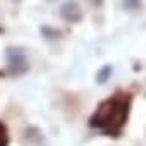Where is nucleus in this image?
Instances as JSON below:
<instances>
[{"mask_svg": "<svg viewBox=\"0 0 146 146\" xmlns=\"http://www.w3.org/2000/svg\"><path fill=\"white\" fill-rule=\"evenodd\" d=\"M127 112H129V96L117 95L100 105L96 113L91 117V125L98 127L108 136L117 134L125 124Z\"/></svg>", "mask_w": 146, "mask_h": 146, "instance_id": "obj_1", "label": "nucleus"}, {"mask_svg": "<svg viewBox=\"0 0 146 146\" xmlns=\"http://www.w3.org/2000/svg\"><path fill=\"white\" fill-rule=\"evenodd\" d=\"M93 2H95V4H102V0H93Z\"/></svg>", "mask_w": 146, "mask_h": 146, "instance_id": "obj_5", "label": "nucleus"}, {"mask_svg": "<svg viewBox=\"0 0 146 146\" xmlns=\"http://www.w3.org/2000/svg\"><path fill=\"white\" fill-rule=\"evenodd\" d=\"M5 57H7V65L12 74H23V72L28 70L29 64H28L26 53L21 48H7Z\"/></svg>", "mask_w": 146, "mask_h": 146, "instance_id": "obj_2", "label": "nucleus"}, {"mask_svg": "<svg viewBox=\"0 0 146 146\" xmlns=\"http://www.w3.org/2000/svg\"><path fill=\"white\" fill-rule=\"evenodd\" d=\"M9 144V136H7V129L5 125L0 122V146H7Z\"/></svg>", "mask_w": 146, "mask_h": 146, "instance_id": "obj_4", "label": "nucleus"}, {"mask_svg": "<svg viewBox=\"0 0 146 146\" xmlns=\"http://www.w3.org/2000/svg\"><path fill=\"white\" fill-rule=\"evenodd\" d=\"M48 2H52V0H48Z\"/></svg>", "mask_w": 146, "mask_h": 146, "instance_id": "obj_6", "label": "nucleus"}, {"mask_svg": "<svg viewBox=\"0 0 146 146\" xmlns=\"http://www.w3.org/2000/svg\"><path fill=\"white\" fill-rule=\"evenodd\" d=\"M60 14H62V17L65 21H70V23L81 19V9H79V5L76 2H67V4H64L62 9H60Z\"/></svg>", "mask_w": 146, "mask_h": 146, "instance_id": "obj_3", "label": "nucleus"}]
</instances>
